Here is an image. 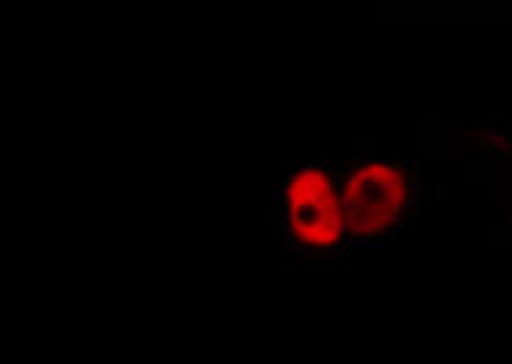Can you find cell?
Wrapping results in <instances>:
<instances>
[{
	"instance_id": "obj_1",
	"label": "cell",
	"mask_w": 512,
	"mask_h": 364,
	"mask_svg": "<svg viewBox=\"0 0 512 364\" xmlns=\"http://www.w3.org/2000/svg\"><path fill=\"white\" fill-rule=\"evenodd\" d=\"M350 251L387 248L416 222L421 177L416 160L336 163Z\"/></svg>"
},
{
	"instance_id": "obj_2",
	"label": "cell",
	"mask_w": 512,
	"mask_h": 364,
	"mask_svg": "<svg viewBox=\"0 0 512 364\" xmlns=\"http://www.w3.org/2000/svg\"><path fill=\"white\" fill-rule=\"evenodd\" d=\"M282 228L302 259H339L350 254L336 160H299L282 180Z\"/></svg>"
}]
</instances>
